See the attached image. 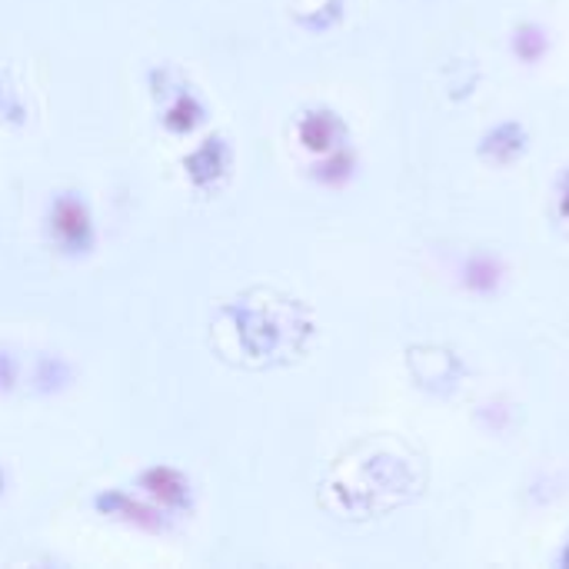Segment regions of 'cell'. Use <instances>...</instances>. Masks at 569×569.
<instances>
[{
	"label": "cell",
	"mask_w": 569,
	"mask_h": 569,
	"mask_svg": "<svg viewBox=\"0 0 569 569\" xmlns=\"http://www.w3.org/2000/svg\"><path fill=\"white\" fill-rule=\"evenodd\" d=\"M453 280L457 287L473 297V300H497L503 290H507V280H510V267L500 253L493 250H470L457 260V270H453Z\"/></svg>",
	"instance_id": "obj_1"
},
{
	"label": "cell",
	"mask_w": 569,
	"mask_h": 569,
	"mask_svg": "<svg viewBox=\"0 0 569 569\" xmlns=\"http://www.w3.org/2000/svg\"><path fill=\"white\" fill-rule=\"evenodd\" d=\"M477 160L497 170L520 163L530 153V127L520 117H503L477 137Z\"/></svg>",
	"instance_id": "obj_2"
},
{
	"label": "cell",
	"mask_w": 569,
	"mask_h": 569,
	"mask_svg": "<svg viewBox=\"0 0 569 569\" xmlns=\"http://www.w3.org/2000/svg\"><path fill=\"white\" fill-rule=\"evenodd\" d=\"M557 567L569 569V530H567V537H563V543H560V553H557Z\"/></svg>",
	"instance_id": "obj_8"
},
{
	"label": "cell",
	"mask_w": 569,
	"mask_h": 569,
	"mask_svg": "<svg viewBox=\"0 0 569 569\" xmlns=\"http://www.w3.org/2000/svg\"><path fill=\"white\" fill-rule=\"evenodd\" d=\"M357 170H360L357 153H353L350 143H343V147H337V150L317 157V163H313V180H317L320 187H327V190H343V187H350V183L357 180Z\"/></svg>",
	"instance_id": "obj_5"
},
{
	"label": "cell",
	"mask_w": 569,
	"mask_h": 569,
	"mask_svg": "<svg viewBox=\"0 0 569 569\" xmlns=\"http://www.w3.org/2000/svg\"><path fill=\"white\" fill-rule=\"evenodd\" d=\"M83 233H90V217L83 210L80 200H57L53 207V237L70 247V250H80L87 247Z\"/></svg>",
	"instance_id": "obj_6"
},
{
	"label": "cell",
	"mask_w": 569,
	"mask_h": 569,
	"mask_svg": "<svg viewBox=\"0 0 569 569\" xmlns=\"http://www.w3.org/2000/svg\"><path fill=\"white\" fill-rule=\"evenodd\" d=\"M553 217L569 227V163L560 167L557 180H553Z\"/></svg>",
	"instance_id": "obj_7"
},
{
	"label": "cell",
	"mask_w": 569,
	"mask_h": 569,
	"mask_svg": "<svg viewBox=\"0 0 569 569\" xmlns=\"http://www.w3.org/2000/svg\"><path fill=\"white\" fill-rule=\"evenodd\" d=\"M507 50L520 67H540L553 50V33L547 23L533 20V17L517 20L510 27V37H507Z\"/></svg>",
	"instance_id": "obj_4"
},
{
	"label": "cell",
	"mask_w": 569,
	"mask_h": 569,
	"mask_svg": "<svg viewBox=\"0 0 569 569\" xmlns=\"http://www.w3.org/2000/svg\"><path fill=\"white\" fill-rule=\"evenodd\" d=\"M297 140H300L303 150L320 157V153H330V150L350 143V130H347V123H343V117L337 110L310 107L297 120Z\"/></svg>",
	"instance_id": "obj_3"
}]
</instances>
